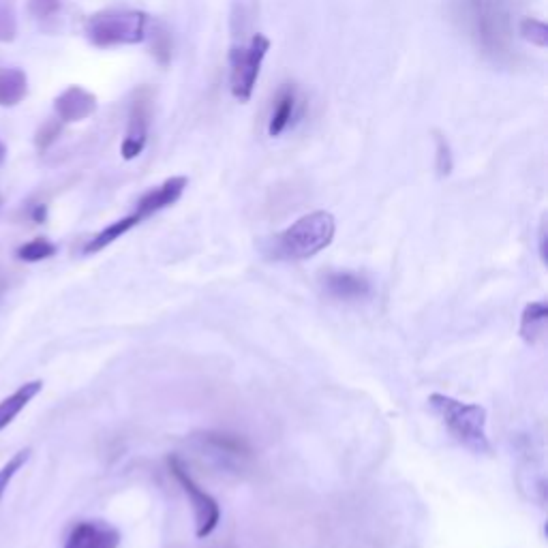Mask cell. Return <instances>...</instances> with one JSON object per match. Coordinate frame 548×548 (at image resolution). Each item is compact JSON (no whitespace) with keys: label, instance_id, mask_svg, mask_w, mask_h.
Wrapping results in <instances>:
<instances>
[{"label":"cell","instance_id":"6da1fadb","mask_svg":"<svg viewBox=\"0 0 548 548\" xmlns=\"http://www.w3.org/2000/svg\"><path fill=\"white\" fill-rule=\"evenodd\" d=\"M514 0H452V20L474 50L495 67H514Z\"/></svg>","mask_w":548,"mask_h":548},{"label":"cell","instance_id":"7a4b0ae2","mask_svg":"<svg viewBox=\"0 0 548 548\" xmlns=\"http://www.w3.org/2000/svg\"><path fill=\"white\" fill-rule=\"evenodd\" d=\"M334 234H337L334 217L326 210H315L274 236L268 245V255L277 262L311 260L332 245Z\"/></svg>","mask_w":548,"mask_h":548},{"label":"cell","instance_id":"3957f363","mask_svg":"<svg viewBox=\"0 0 548 548\" xmlns=\"http://www.w3.org/2000/svg\"><path fill=\"white\" fill-rule=\"evenodd\" d=\"M429 407L465 450L478 456L493 452L489 435H486V409L482 405L463 403L448 394L435 392L429 397Z\"/></svg>","mask_w":548,"mask_h":548},{"label":"cell","instance_id":"277c9868","mask_svg":"<svg viewBox=\"0 0 548 548\" xmlns=\"http://www.w3.org/2000/svg\"><path fill=\"white\" fill-rule=\"evenodd\" d=\"M150 18L135 9H105L90 15L84 33L95 48H118V45L142 43L148 33Z\"/></svg>","mask_w":548,"mask_h":548},{"label":"cell","instance_id":"5b68a950","mask_svg":"<svg viewBox=\"0 0 548 548\" xmlns=\"http://www.w3.org/2000/svg\"><path fill=\"white\" fill-rule=\"evenodd\" d=\"M268 50L270 39L262 33H255L247 45H234L230 50V88L236 101L247 103L253 97Z\"/></svg>","mask_w":548,"mask_h":548},{"label":"cell","instance_id":"8992f818","mask_svg":"<svg viewBox=\"0 0 548 548\" xmlns=\"http://www.w3.org/2000/svg\"><path fill=\"white\" fill-rule=\"evenodd\" d=\"M167 465H170V471L172 476L178 480V484L182 486V491H185V495L191 499V506H193V512H195V534L200 540L208 538L212 531H215L219 527V521H221V508H219V501L208 495L200 484H197L193 480V476L187 471V467L182 465V461L178 459V456H172L170 461H167Z\"/></svg>","mask_w":548,"mask_h":548},{"label":"cell","instance_id":"52a82bcc","mask_svg":"<svg viewBox=\"0 0 548 548\" xmlns=\"http://www.w3.org/2000/svg\"><path fill=\"white\" fill-rule=\"evenodd\" d=\"M152 116H155V93H152L150 86L137 88L131 99L125 140L123 146H120V155H123L125 161H133L144 152Z\"/></svg>","mask_w":548,"mask_h":548},{"label":"cell","instance_id":"ba28073f","mask_svg":"<svg viewBox=\"0 0 548 548\" xmlns=\"http://www.w3.org/2000/svg\"><path fill=\"white\" fill-rule=\"evenodd\" d=\"M187 185H189V178L187 176H172V178H167L163 182V185L146 191L140 197V200H137L133 212L142 221H146L152 215H157V212L174 206L180 200V197H182V193H185Z\"/></svg>","mask_w":548,"mask_h":548},{"label":"cell","instance_id":"9c48e42d","mask_svg":"<svg viewBox=\"0 0 548 548\" xmlns=\"http://www.w3.org/2000/svg\"><path fill=\"white\" fill-rule=\"evenodd\" d=\"M302 110H300V93L296 84L285 82L281 84V88L277 90V95H274L272 101V112H270V120H268V135L270 137H279L283 135L289 127L294 125V120L300 118Z\"/></svg>","mask_w":548,"mask_h":548},{"label":"cell","instance_id":"30bf717a","mask_svg":"<svg viewBox=\"0 0 548 548\" xmlns=\"http://www.w3.org/2000/svg\"><path fill=\"white\" fill-rule=\"evenodd\" d=\"M54 110L63 123H82L97 112V97L82 86H69L56 97Z\"/></svg>","mask_w":548,"mask_h":548},{"label":"cell","instance_id":"8fae6325","mask_svg":"<svg viewBox=\"0 0 548 548\" xmlns=\"http://www.w3.org/2000/svg\"><path fill=\"white\" fill-rule=\"evenodd\" d=\"M324 289L326 294L345 300V302H360L367 300L373 294L371 281L364 279L358 272H349V270H332L324 277Z\"/></svg>","mask_w":548,"mask_h":548},{"label":"cell","instance_id":"7c38bea8","mask_svg":"<svg viewBox=\"0 0 548 548\" xmlns=\"http://www.w3.org/2000/svg\"><path fill=\"white\" fill-rule=\"evenodd\" d=\"M118 529L103 521H82L71 529L65 548H118Z\"/></svg>","mask_w":548,"mask_h":548},{"label":"cell","instance_id":"4fadbf2b","mask_svg":"<svg viewBox=\"0 0 548 548\" xmlns=\"http://www.w3.org/2000/svg\"><path fill=\"white\" fill-rule=\"evenodd\" d=\"M41 390H43V382L41 379H35V382L22 384L13 394H9V397L0 401V431H5Z\"/></svg>","mask_w":548,"mask_h":548},{"label":"cell","instance_id":"5bb4252c","mask_svg":"<svg viewBox=\"0 0 548 548\" xmlns=\"http://www.w3.org/2000/svg\"><path fill=\"white\" fill-rule=\"evenodd\" d=\"M548 324V304L544 300L529 302L521 315V339L529 345H536L540 339H544Z\"/></svg>","mask_w":548,"mask_h":548},{"label":"cell","instance_id":"9a60e30c","mask_svg":"<svg viewBox=\"0 0 548 548\" xmlns=\"http://www.w3.org/2000/svg\"><path fill=\"white\" fill-rule=\"evenodd\" d=\"M28 95V78L22 69L0 67V108H15Z\"/></svg>","mask_w":548,"mask_h":548},{"label":"cell","instance_id":"2e32d148","mask_svg":"<svg viewBox=\"0 0 548 548\" xmlns=\"http://www.w3.org/2000/svg\"><path fill=\"white\" fill-rule=\"evenodd\" d=\"M140 223H144V221L140 217H137L135 212H131V215H127L123 219L114 221L112 225L103 227V230L97 236H93V240H88V245L84 247V253L86 255H93V253H99L103 249H108L112 245V242H116L120 236H125L127 232H131L133 227H137Z\"/></svg>","mask_w":548,"mask_h":548},{"label":"cell","instance_id":"e0dca14e","mask_svg":"<svg viewBox=\"0 0 548 548\" xmlns=\"http://www.w3.org/2000/svg\"><path fill=\"white\" fill-rule=\"evenodd\" d=\"M204 444L215 448L217 452L234 456V459H247V456H251V446L247 444V439L232 435V433L208 431V433H204Z\"/></svg>","mask_w":548,"mask_h":548},{"label":"cell","instance_id":"ac0fdd59","mask_svg":"<svg viewBox=\"0 0 548 548\" xmlns=\"http://www.w3.org/2000/svg\"><path fill=\"white\" fill-rule=\"evenodd\" d=\"M15 255H18L20 262L35 264V262H43V260H48V257L56 255V245H52V242L45 238H35V240L26 242V245H22Z\"/></svg>","mask_w":548,"mask_h":548},{"label":"cell","instance_id":"d6986e66","mask_svg":"<svg viewBox=\"0 0 548 548\" xmlns=\"http://www.w3.org/2000/svg\"><path fill=\"white\" fill-rule=\"evenodd\" d=\"M519 35L540 50L548 48V26L542 20L523 18L519 24Z\"/></svg>","mask_w":548,"mask_h":548},{"label":"cell","instance_id":"ffe728a7","mask_svg":"<svg viewBox=\"0 0 548 548\" xmlns=\"http://www.w3.org/2000/svg\"><path fill=\"white\" fill-rule=\"evenodd\" d=\"M28 459H30V448H24L20 452H15L11 459L3 467H0V499L5 497L13 478L18 476V471H22V467L28 463Z\"/></svg>","mask_w":548,"mask_h":548},{"label":"cell","instance_id":"44dd1931","mask_svg":"<svg viewBox=\"0 0 548 548\" xmlns=\"http://www.w3.org/2000/svg\"><path fill=\"white\" fill-rule=\"evenodd\" d=\"M15 35H18V20H15L13 5L0 0V43L13 41Z\"/></svg>","mask_w":548,"mask_h":548},{"label":"cell","instance_id":"7402d4cb","mask_svg":"<svg viewBox=\"0 0 548 548\" xmlns=\"http://www.w3.org/2000/svg\"><path fill=\"white\" fill-rule=\"evenodd\" d=\"M60 133H63V120H58V118L45 120V123L39 127L37 135H35L37 148L39 150H48L58 140Z\"/></svg>","mask_w":548,"mask_h":548},{"label":"cell","instance_id":"603a6c76","mask_svg":"<svg viewBox=\"0 0 548 548\" xmlns=\"http://www.w3.org/2000/svg\"><path fill=\"white\" fill-rule=\"evenodd\" d=\"M435 146H437V155H435V167H437V174L444 178V176H450L452 174V167H454V161H452V150H450V144L448 140L441 133H435Z\"/></svg>","mask_w":548,"mask_h":548},{"label":"cell","instance_id":"cb8c5ba5","mask_svg":"<svg viewBox=\"0 0 548 548\" xmlns=\"http://www.w3.org/2000/svg\"><path fill=\"white\" fill-rule=\"evenodd\" d=\"M63 0H28V11L37 20H50L58 15Z\"/></svg>","mask_w":548,"mask_h":548},{"label":"cell","instance_id":"d4e9b609","mask_svg":"<svg viewBox=\"0 0 548 548\" xmlns=\"http://www.w3.org/2000/svg\"><path fill=\"white\" fill-rule=\"evenodd\" d=\"M155 58L159 60V63L165 67L167 63H170V56H172V41H170V35L165 33V30H161V33L155 35Z\"/></svg>","mask_w":548,"mask_h":548},{"label":"cell","instance_id":"484cf974","mask_svg":"<svg viewBox=\"0 0 548 548\" xmlns=\"http://www.w3.org/2000/svg\"><path fill=\"white\" fill-rule=\"evenodd\" d=\"M540 253H542V262H546V223L544 221L540 227Z\"/></svg>","mask_w":548,"mask_h":548},{"label":"cell","instance_id":"4316f807","mask_svg":"<svg viewBox=\"0 0 548 548\" xmlns=\"http://www.w3.org/2000/svg\"><path fill=\"white\" fill-rule=\"evenodd\" d=\"M33 219H35L37 223H43V221H45V206H39V208L35 210V215H33Z\"/></svg>","mask_w":548,"mask_h":548},{"label":"cell","instance_id":"83f0119b","mask_svg":"<svg viewBox=\"0 0 548 548\" xmlns=\"http://www.w3.org/2000/svg\"><path fill=\"white\" fill-rule=\"evenodd\" d=\"M5 155H7V148H5V144H3V142H0V163L5 161Z\"/></svg>","mask_w":548,"mask_h":548}]
</instances>
